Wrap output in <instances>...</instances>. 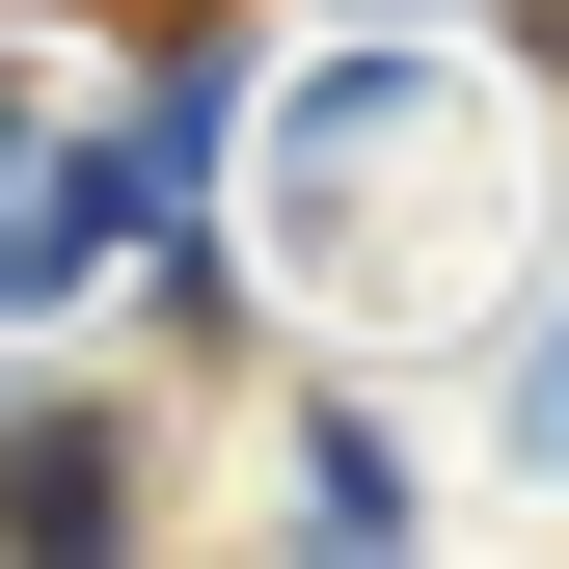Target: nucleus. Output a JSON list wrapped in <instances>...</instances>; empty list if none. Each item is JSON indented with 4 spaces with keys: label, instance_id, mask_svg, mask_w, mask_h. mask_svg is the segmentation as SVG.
I'll return each instance as SVG.
<instances>
[{
    "label": "nucleus",
    "instance_id": "7ed1b4c3",
    "mask_svg": "<svg viewBox=\"0 0 569 569\" xmlns=\"http://www.w3.org/2000/svg\"><path fill=\"white\" fill-rule=\"evenodd\" d=\"M109 516H136V461L82 435V407H54V435H28V461H0V542H109Z\"/></svg>",
    "mask_w": 569,
    "mask_h": 569
},
{
    "label": "nucleus",
    "instance_id": "39448f33",
    "mask_svg": "<svg viewBox=\"0 0 569 569\" xmlns=\"http://www.w3.org/2000/svg\"><path fill=\"white\" fill-rule=\"evenodd\" d=\"M516 461H569V299L516 326Z\"/></svg>",
    "mask_w": 569,
    "mask_h": 569
},
{
    "label": "nucleus",
    "instance_id": "20e7f679",
    "mask_svg": "<svg viewBox=\"0 0 569 569\" xmlns=\"http://www.w3.org/2000/svg\"><path fill=\"white\" fill-rule=\"evenodd\" d=\"M299 516H326V542H407V461L352 435V407H326V435H299Z\"/></svg>",
    "mask_w": 569,
    "mask_h": 569
},
{
    "label": "nucleus",
    "instance_id": "f03ea898",
    "mask_svg": "<svg viewBox=\"0 0 569 569\" xmlns=\"http://www.w3.org/2000/svg\"><path fill=\"white\" fill-rule=\"evenodd\" d=\"M136 218H163V190H136V136H82L54 82H0V326H54L82 271H136Z\"/></svg>",
    "mask_w": 569,
    "mask_h": 569
},
{
    "label": "nucleus",
    "instance_id": "f257e3e1",
    "mask_svg": "<svg viewBox=\"0 0 569 569\" xmlns=\"http://www.w3.org/2000/svg\"><path fill=\"white\" fill-rule=\"evenodd\" d=\"M488 244H516V109H488V54H326V82H271V299L461 326Z\"/></svg>",
    "mask_w": 569,
    "mask_h": 569
}]
</instances>
